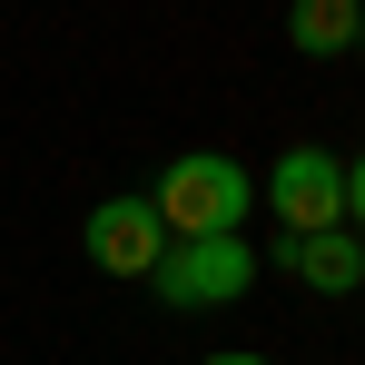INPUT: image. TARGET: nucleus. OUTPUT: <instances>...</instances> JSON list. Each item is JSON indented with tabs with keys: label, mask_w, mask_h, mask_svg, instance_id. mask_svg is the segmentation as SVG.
Here are the masks:
<instances>
[{
	"label": "nucleus",
	"mask_w": 365,
	"mask_h": 365,
	"mask_svg": "<svg viewBox=\"0 0 365 365\" xmlns=\"http://www.w3.org/2000/svg\"><path fill=\"white\" fill-rule=\"evenodd\" d=\"M148 207H158L168 237H237L247 207H257V178L227 148H187V158H168V178L148 187Z\"/></svg>",
	"instance_id": "1"
},
{
	"label": "nucleus",
	"mask_w": 365,
	"mask_h": 365,
	"mask_svg": "<svg viewBox=\"0 0 365 365\" xmlns=\"http://www.w3.org/2000/svg\"><path fill=\"white\" fill-rule=\"evenodd\" d=\"M247 287H257V247H247V237H168L158 277H148V297L178 306V316H197V306H237Z\"/></svg>",
	"instance_id": "2"
},
{
	"label": "nucleus",
	"mask_w": 365,
	"mask_h": 365,
	"mask_svg": "<svg viewBox=\"0 0 365 365\" xmlns=\"http://www.w3.org/2000/svg\"><path fill=\"white\" fill-rule=\"evenodd\" d=\"M267 217H277V237H326V227H346V158H326V148H287L267 178Z\"/></svg>",
	"instance_id": "3"
},
{
	"label": "nucleus",
	"mask_w": 365,
	"mask_h": 365,
	"mask_svg": "<svg viewBox=\"0 0 365 365\" xmlns=\"http://www.w3.org/2000/svg\"><path fill=\"white\" fill-rule=\"evenodd\" d=\"M79 247H89V267L99 277H158V257H168V227H158V207L148 197H109V207H89V227H79Z\"/></svg>",
	"instance_id": "4"
},
{
	"label": "nucleus",
	"mask_w": 365,
	"mask_h": 365,
	"mask_svg": "<svg viewBox=\"0 0 365 365\" xmlns=\"http://www.w3.org/2000/svg\"><path fill=\"white\" fill-rule=\"evenodd\" d=\"M277 267H297L316 297H356V277H365V237H356V227H326V237H277Z\"/></svg>",
	"instance_id": "5"
},
{
	"label": "nucleus",
	"mask_w": 365,
	"mask_h": 365,
	"mask_svg": "<svg viewBox=\"0 0 365 365\" xmlns=\"http://www.w3.org/2000/svg\"><path fill=\"white\" fill-rule=\"evenodd\" d=\"M287 40H297L306 60L356 50V0H287Z\"/></svg>",
	"instance_id": "6"
},
{
	"label": "nucleus",
	"mask_w": 365,
	"mask_h": 365,
	"mask_svg": "<svg viewBox=\"0 0 365 365\" xmlns=\"http://www.w3.org/2000/svg\"><path fill=\"white\" fill-rule=\"evenodd\" d=\"M346 227L365 237V158H346Z\"/></svg>",
	"instance_id": "7"
},
{
	"label": "nucleus",
	"mask_w": 365,
	"mask_h": 365,
	"mask_svg": "<svg viewBox=\"0 0 365 365\" xmlns=\"http://www.w3.org/2000/svg\"><path fill=\"white\" fill-rule=\"evenodd\" d=\"M197 365H277V356H197Z\"/></svg>",
	"instance_id": "8"
},
{
	"label": "nucleus",
	"mask_w": 365,
	"mask_h": 365,
	"mask_svg": "<svg viewBox=\"0 0 365 365\" xmlns=\"http://www.w3.org/2000/svg\"><path fill=\"white\" fill-rule=\"evenodd\" d=\"M356 50H365V10H356Z\"/></svg>",
	"instance_id": "9"
},
{
	"label": "nucleus",
	"mask_w": 365,
	"mask_h": 365,
	"mask_svg": "<svg viewBox=\"0 0 365 365\" xmlns=\"http://www.w3.org/2000/svg\"><path fill=\"white\" fill-rule=\"evenodd\" d=\"M356 297H365V277H356Z\"/></svg>",
	"instance_id": "10"
},
{
	"label": "nucleus",
	"mask_w": 365,
	"mask_h": 365,
	"mask_svg": "<svg viewBox=\"0 0 365 365\" xmlns=\"http://www.w3.org/2000/svg\"><path fill=\"white\" fill-rule=\"evenodd\" d=\"M356 10H365V0H356Z\"/></svg>",
	"instance_id": "11"
}]
</instances>
